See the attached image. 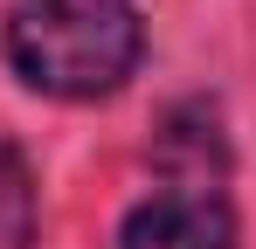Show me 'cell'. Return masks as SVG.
<instances>
[{"label":"cell","instance_id":"cell-4","mask_svg":"<svg viewBox=\"0 0 256 249\" xmlns=\"http://www.w3.org/2000/svg\"><path fill=\"white\" fill-rule=\"evenodd\" d=\"M35 222H42V201H35L28 152L0 138V249H35Z\"/></svg>","mask_w":256,"mask_h":249},{"label":"cell","instance_id":"cell-2","mask_svg":"<svg viewBox=\"0 0 256 249\" xmlns=\"http://www.w3.org/2000/svg\"><path fill=\"white\" fill-rule=\"evenodd\" d=\"M118 249H236V208L222 187H160L125 214Z\"/></svg>","mask_w":256,"mask_h":249},{"label":"cell","instance_id":"cell-1","mask_svg":"<svg viewBox=\"0 0 256 249\" xmlns=\"http://www.w3.org/2000/svg\"><path fill=\"white\" fill-rule=\"evenodd\" d=\"M7 70L42 97H111L146 56V28L125 0H14Z\"/></svg>","mask_w":256,"mask_h":249},{"label":"cell","instance_id":"cell-3","mask_svg":"<svg viewBox=\"0 0 256 249\" xmlns=\"http://www.w3.org/2000/svg\"><path fill=\"white\" fill-rule=\"evenodd\" d=\"M152 160L166 173V187H222L228 173V138H222V118L214 104H173L160 132H152Z\"/></svg>","mask_w":256,"mask_h":249}]
</instances>
